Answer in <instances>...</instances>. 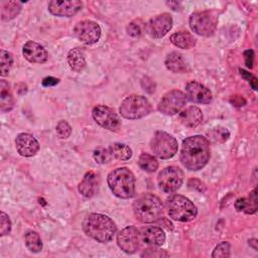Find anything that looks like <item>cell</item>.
Listing matches in <instances>:
<instances>
[{"mask_svg": "<svg viewBox=\"0 0 258 258\" xmlns=\"http://www.w3.org/2000/svg\"><path fill=\"white\" fill-rule=\"evenodd\" d=\"M210 142L201 135L185 138L180 149V161L189 170L202 169L210 159Z\"/></svg>", "mask_w": 258, "mask_h": 258, "instance_id": "1", "label": "cell"}, {"mask_svg": "<svg viewBox=\"0 0 258 258\" xmlns=\"http://www.w3.org/2000/svg\"><path fill=\"white\" fill-rule=\"evenodd\" d=\"M83 229L89 237L101 243L111 241L116 233L115 223L108 216L96 213L85 218Z\"/></svg>", "mask_w": 258, "mask_h": 258, "instance_id": "2", "label": "cell"}, {"mask_svg": "<svg viewBox=\"0 0 258 258\" xmlns=\"http://www.w3.org/2000/svg\"><path fill=\"white\" fill-rule=\"evenodd\" d=\"M133 212L138 221L152 223L161 217L163 205L158 197L152 194H144L134 201Z\"/></svg>", "mask_w": 258, "mask_h": 258, "instance_id": "3", "label": "cell"}, {"mask_svg": "<svg viewBox=\"0 0 258 258\" xmlns=\"http://www.w3.org/2000/svg\"><path fill=\"white\" fill-rule=\"evenodd\" d=\"M108 185L120 199H130L135 195V176L127 167H118L108 174Z\"/></svg>", "mask_w": 258, "mask_h": 258, "instance_id": "4", "label": "cell"}, {"mask_svg": "<svg viewBox=\"0 0 258 258\" xmlns=\"http://www.w3.org/2000/svg\"><path fill=\"white\" fill-rule=\"evenodd\" d=\"M167 213L169 217L178 222H188L194 220L198 215L197 207L185 197L174 195L166 202Z\"/></svg>", "mask_w": 258, "mask_h": 258, "instance_id": "5", "label": "cell"}, {"mask_svg": "<svg viewBox=\"0 0 258 258\" xmlns=\"http://www.w3.org/2000/svg\"><path fill=\"white\" fill-rule=\"evenodd\" d=\"M151 110L152 108L149 101L140 95H131L125 98L119 108L121 116L130 120L143 118L147 116Z\"/></svg>", "mask_w": 258, "mask_h": 258, "instance_id": "6", "label": "cell"}, {"mask_svg": "<svg viewBox=\"0 0 258 258\" xmlns=\"http://www.w3.org/2000/svg\"><path fill=\"white\" fill-rule=\"evenodd\" d=\"M190 29L201 36H211L214 34L218 24V14L216 11H199L189 16Z\"/></svg>", "mask_w": 258, "mask_h": 258, "instance_id": "7", "label": "cell"}, {"mask_svg": "<svg viewBox=\"0 0 258 258\" xmlns=\"http://www.w3.org/2000/svg\"><path fill=\"white\" fill-rule=\"evenodd\" d=\"M150 149L161 159L171 158L177 151V141L163 131H156L150 140Z\"/></svg>", "mask_w": 258, "mask_h": 258, "instance_id": "8", "label": "cell"}, {"mask_svg": "<svg viewBox=\"0 0 258 258\" xmlns=\"http://www.w3.org/2000/svg\"><path fill=\"white\" fill-rule=\"evenodd\" d=\"M183 181V172L177 166H167L163 168L157 177V182L161 190L167 194L176 191Z\"/></svg>", "mask_w": 258, "mask_h": 258, "instance_id": "9", "label": "cell"}, {"mask_svg": "<svg viewBox=\"0 0 258 258\" xmlns=\"http://www.w3.org/2000/svg\"><path fill=\"white\" fill-rule=\"evenodd\" d=\"M186 103L185 95L178 90H171L163 95L158 103L157 109L164 115H174L178 113Z\"/></svg>", "mask_w": 258, "mask_h": 258, "instance_id": "10", "label": "cell"}, {"mask_svg": "<svg viewBox=\"0 0 258 258\" xmlns=\"http://www.w3.org/2000/svg\"><path fill=\"white\" fill-rule=\"evenodd\" d=\"M92 115L96 123L105 129L111 131H118L121 127V120L119 116L112 108L108 106H96L92 111Z\"/></svg>", "mask_w": 258, "mask_h": 258, "instance_id": "11", "label": "cell"}, {"mask_svg": "<svg viewBox=\"0 0 258 258\" xmlns=\"http://www.w3.org/2000/svg\"><path fill=\"white\" fill-rule=\"evenodd\" d=\"M75 34L85 44L96 43L101 37V28L98 23L91 20H83L75 26Z\"/></svg>", "mask_w": 258, "mask_h": 258, "instance_id": "12", "label": "cell"}, {"mask_svg": "<svg viewBox=\"0 0 258 258\" xmlns=\"http://www.w3.org/2000/svg\"><path fill=\"white\" fill-rule=\"evenodd\" d=\"M172 26V18L168 13L156 15L148 20L145 24V31L153 38L164 36Z\"/></svg>", "mask_w": 258, "mask_h": 258, "instance_id": "13", "label": "cell"}, {"mask_svg": "<svg viewBox=\"0 0 258 258\" xmlns=\"http://www.w3.org/2000/svg\"><path fill=\"white\" fill-rule=\"evenodd\" d=\"M140 233L134 226L124 228L117 236L118 246L126 253H134L139 247Z\"/></svg>", "mask_w": 258, "mask_h": 258, "instance_id": "14", "label": "cell"}, {"mask_svg": "<svg viewBox=\"0 0 258 258\" xmlns=\"http://www.w3.org/2000/svg\"><path fill=\"white\" fill-rule=\"evenodd\" d=\"M48 11L56 16L71 17L80 11L83 7L82 1L70 0V1H57L51 0L48 2Z\"/></svg>", "mask_w": 258, "mask_h": 258, "instance_id": "15", "label": "cell"}, {"mask_svg": "<svg viewBox=\"0 0 258 258\" xmlns=\"http://www.w3.org/2000/svg\"><path fill=\"white\" fill-rule=\"evenodd\" d=\"M185 97L189 101L200 104H209L213 100L211 91L196 81H191L185 86Z\"/></svg>", "mask_w": 258, "mask_h": 258, "instance_id": "16", "label": "cell"}, {"mask_svg": "<svg viewBox=\"0 0 258 258\" xmlns=\"http://www.w3.org/2000/svg\"><path fill=\"white\" fill-rule=\"evenodd\" d=\"M15 146L18 153L25 157L33 156L39 149L38 141L29 133H20L16 136Z\"/></svg>", "mask_w": 258, "mask_h": 258, "instance_id": "17", "label": "cell"}, {"mask_svg": "<svg viewBox=\"0 0 258 258\" xmlns=\"http://www.w3.org/2000/svg\"><path fill=\"white\" fill-rule=\"evenodd\" d=\"M22 53L29 62H34V63L45 62L48 57V54L45 48L39 43L34 41H27L23 45Z\"/></svg>", "mask_w": 258, "mask_h": 258, "instance_id": "18", "label": "cell"}, {"mask_svg": "<svg viewBox=\"0 0 258 258\" xmlns=\"http://www.w3.org/2000/svg\"><path fill=\"white\" fill-rule=\"evenodd\" d=\"M140 239L147 245L161 246L165 241V234L161 228L150 226L142 230Z\"/></svg>", "mask_w": 258, "mask_h": 258, "instance_id": "19", "label": "cell"}, {"mask_svg": "<svg viewBox=\"0 0 258 258\" xmlns=\"http://www.w3.org/2000/svg\"><path fill=\"white\" fill-rule=\"evenodd\" d=\"M179 121L182 125L188 128H195L203 121V113L200 108L190 106L179 114Z\"/></svg>", "mask_w": 258, "mask_h": 258, "instance_id": "20", "label": "cell"}, {"mask_svg": "<svg viewBox=\"0 0 258 258\" xmlns=\"http://www.w3.org/2000/svg\"><path fill=\"white\" fill-rule=\"evenodd\" d=\"M98 190V178L95 172L89 171L79 183V191L86 198H92Z\"/></svg>", "mask_w": 258, "mask_h": 258, "instance_id": "21", "label": "cell"}, {"mask_svg": "<svg viewBox=\"0 0 258 258\" xmlns=\"http://www.w3.org/2000/svg\"><path fill=\"white\" fill-rule=\"evenodd\" d=\"M165 67L172 73H186L188 72V67L179 52H170L165 58Z\"/></svg>", "mask_w": 258, "mask_h": 258, "instance_id": "22", "label": "cell"}, {"mask_svg": "<svg viewBox=\"0 0 258 258\" xmlns=\"http://www.w3.org/2000/svg\"><path fill=\"white\" fill-rule=\"evenodd\" d=\"M172 44L182 49H189L196 45V38L188 31L175 32L170 36Z\"/></svg>", "mask_w": 258, "mask_h": 258, "instance_id": "23", "label": "cell"}, {"mask_svg": "<svg viewBox=\"0 0 258 258\" xmlns=\"http://www.w3.org/2000/svg\"><path fill=\"white\" fill-rule=\"evenodd\" d=\"M14 108V98L9 89L8 84L0 81V110L2 112H9Z\"/></svg>", "mask_w": 258, "mask_h": 258, "instance_id": "24", "label": "cell"}, {"mask_svg": "<svg viewBox=\"0 0 258 258\" xmlns=\"http://www.w3.org/2000/svg\"><path fill=\"white\" fill-rule=\"evenodd\" d=\"M68 62L73 71L77 73L82 72L86 67V58L84 51L79 47L71 49L68 53Z\"/></svg>", "mask_w": 258, "mask_h": 258, "instance_id": "25", "label": "cell"}, {"mask_svg": "<svg viewBox=\"0 0 258 258\" xmlns=\"http://www.w3.org/2000/svg\"><path fill=\"white\" fill-rule=\"evenodd\" d=\"M235 208L238 212H245L246 214H254L257 211L256 204V188L250 192L249 199L240 198L235 203Z\"/></svg>", "mask_w": 258, "mask_h": 258, "instance_id": "26", "label": "cell"}, {"mask_svg": "<svg viewBox=\"0 0 258 258\" xmlns=\"http://www.w3.org/2000/svg\"><path fill=\"white\" fill-rule=\"evenodd\" d=\"M21 5L16 1H6L1 3V18L3 20H10L18 15Z\"/></svg>", "mask_w": 258, "mask_h": 258, "instance_id": "27", "label": "cell"}, {"mask_svg": "<svg viewBox=\"0 0 258 258\" xmlns=\"http://www.w3.org/2000/svg\"><path fill=\"white\" fill-rule=\"evenodd\" d=\"M109 151L111 155L118 160H128L132 156L131 148L123 143H113L110 146Z\"/></svg>", "mask_w": 258, "mask_h": 258, "instance_id": "28", "label": "cell"}, {"mask_svg": "<svg viewBox=\"0 0 258 258\" xmlns=\"http://www.w3.org/2000/svg\"><path fill=\"white\" fill-rule=\"evenodd\" d=\"M26 247L33 253H37L42 249V242L39 235L34 231H28L24 236Z\"/></svg>", "mask_w": 258, "mask_h": 258, "instance_id": "29", "label": "cell"}, {"mask_svg": "<svg viewBox=\"0 0 258 258\" xmlns=\"http://www.w3.org/2000/svg\"><path fill=\"white\" fill-rule=\"evenodd\" d=\"M138 165L141 169L147 172H154L158 167V161L156 158L148 153H142L138 159Z\"/></svg>", "mask_w": 258, "mask_h": 258, "instance_id": "30", "label": "cell"}, {"mask_svg": "<svg viewBox=\"0 0 258 258\" xmlns=\"http://www.w3.org/2000/svg\"><path fill=\"white\" fill-rule=\"evenodd\" d=\"M12 64H13L12 54L4 49H1L0 50V70H1L2 77L8 76Z\"/></svg>", "mask_w": 258, "mask_h": 258, "instance_id": "31", "label": "cell"}, {"mask_svg": "<svg viewBox=\"0 0 258 258\" xmlns=\"http://www.w3.org/2000/svg\"><path fill=\"white\" fill-rule=\"evenodd\" d=\"M209 135L211 136V138L214 140V141H217V142H225L228 140L229 136H230V133L229 131L224 128V127H216L214 129H212L210 132H209Z\"/></svg>", "mask_w": 258, "mask_h": 258, "instance_id": "32", "label": "cell"}, {"mask_svg": "<svg viewBox=\"0 0 258 258\" xmlns=\"http://www.w3.org/2000/svg\"><path fill=\"white\" fill-rule=\"evenodd\" d=\"M93 155H94V159L96 160V162L100 163V164L108 163L112 157V155L108 149L101 148V147L95 149Z\"/></svg>", "mask_w": 258, "mask_h": 258, "instance_id": "33", "label": "cell"}, {"mask_svg": "<svg viewBox=\"0 0 258 258\" xmlns=\"http://www.w3.org/2000/svg\"><path fill=\"white\" fill-rule=\"evenodd\" d=\"M71 133H72V127L70 126V124L67 121L61 120L57 123L56 134L60 139H66V138L70 137Z\"/></svg>", "mask_w": 258, "mask_h": 258, "instance_id": "34", "label": "cell"}, {"mask_svg": "<svg viewBox=\"0 0 258 258\" xmlns=\"http://www.w3.org/2000/svg\"><path fill=\"white\" fill-rule=\"evenodd\" d=\"M230 256V244L228 242L220 243L214 250L212 257L219 258V257H229Z\"/></svg>", "mask_w": 258, "mask_h": 258, "instance_id": "35", "label": "cell"}, {"mask_svg": "<svg viewBox=\"0 0 258 258\" xmlns=\"http://www.w3.org/2000/svg\"><path fill=\"white\" fill-rule=\"evenodd\" d=\"M11 230V222L9 217L4 213L1 212L0 216V235L4 236L7 235Z\"/></svg>", "mask_w": 258, "mask_h": 258, "instance_id": "36", "label": "cell"}, {"mask_svg": "<svg viewBox=\"0 0 258 258\" xmlns=\"http://www.w3.org/2000/svg\"><path fill=\"white\" fill-rule=\"evenodd\" d=\"M142 257H167L168 254L164 250L159 249H147L141 254Z\"/></svg>", "mask_w": 258, "mask_h": 258, "instance_id": "37", "label": "cell"}, {"mask_svg": "<svg viewBox=\"0 0 258 258\" xmlns=\"http://www.w3.org/2000/svg\"><path fill=\"white\" fill-rule=\"evenodd\" d=\"M126 29H127V33L130 36H132V37H137V36H139L141 34V27L135 21L130 22Z\"/></svg>", "mask_w": 258, "mask_h": 258, "instance_id": "38", "label": "cell"}, {"mask_svg": "<svg viewBox=\"0 0 258 258\" xmlns=\"http://www.w3.org/2000/svg\"><path fill=\"white\" fill-rule=\"evenodd\" d=\"M244 58H245V64L247 68L252 69L253 68V61H254V51L252 49H247L244 51Z\"/></svg>", "mask_w": 258, "mask_h": 258, "instance_id": "39", "label": "cell"}, {"mask_svg": "<svg viewBox=\"0 0 258 258\" xmlns=\"http://www.w3.org/2000/svg\"><path fill=\"white\" fill-rule=\"evenodd\" d=\"M188 186H189L190 188L197 189V190H199V191H204L205 188H206V187H205V184H204L201 180L196 179V178L190 179V180L188 181Z\"/></svg>", "mask_w": 258, "mask_h": 258, "instance_id": "40", "label": "cell"}, {"mask_svg": "<svg viewBox=\"0 0 258 258\" xmlns=\"http://www.w3.org/2000/svg\"><path fill=\"white\" fill-rule=\"evenodd\" d=\"M59 82L58 79L56 78H53V77H46L42 80V86L43 87H52V86H55L57 85Z\"/></svg>", "mask_w": 258, "mask_h": 258, "instance_id": "41", "label": "cell"}, {"mask_svg": "<svg viewBox=\"0 0 258 258\" xmlns=\"http://www.w3.org/2000/svg\"><path fill=\"white\" fill-rule=\"evenodd\" d=\"M232 99H234V101H231V103H232L233 105H235V106H244V105L246 104L245 99L242 98V97H237V96H235V97H232Z\"/></svg>", "mask_w": 258, "mask_h": 258, "instance_id": "42", "label": "cell"}, {"mask_svg": "<svg viewBox=\"0 0 258 258\" xmlns=\"http://www.w3.org/2000/svg\"><path fill=\"white\" fill-rule=\"evenodd\" d=\"M239 71H240V74H241V76H242V77H243L245 80H247V81H249V82H250V81H251V80H252V79L255 77V76L251 75L250 73H248V72H247V71H245V70H241V69H240Z\"/></svg>", "mask_w": 258, "mask_h": 258, "instance_id": "43", "label": "cell"}, {"mask_svg": "<svg viewBox=\"0 0 258 258\" xmlns=\"http://www.w3.org/2000/svg\"><path fill=\"white\" fill-rule=\"evenodd\" d=\"M249 83H250L253 90H257V78L256 77H254Z\"/></svg>", "mask_w": 258, "mask_h": 258, "instance_id": "44", "label": "cell"}]
</instances>
